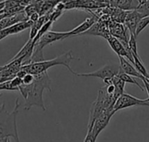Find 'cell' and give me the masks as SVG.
<instances>
[{
  "label": "cell",
  "instance_id": "cell-1",
  "mask_svg": "<svg viewBox=\"0 0 149 142\" xmlns=\"http://www.w3.org/2000/svg\"><path fill=\"white\" fill-rule=\"evenodd\" d=\"M52 92L51 79L47 72L35 74L34 80L30 85H22L19 86L18 91L21 93L25 100L24 110L29 111L32 106H38L43 111H45V106L43 100V93L45 90Z\"/></svg>",
  "mask_w": 149,
  "mask_h": 142
},
{
  "label": "cell",
  "instance_id": "cell-2",
  "mask_svg": "<svg viewBox=\"0 0 149 142\" xmlns=\"http://www.w3.org/2000/svg\"><path fill=\"white\" fill-rule=\"evenodd\" d=\"M73 58H74L72 56V52L68 51V52H65L64 54H62V55H60L55 58L50 59V60H43L40 62L23 65L21 67V69L25 71L27 73H31V74L35 75V74L45 72L51 67H53L56 65H63V66H65L72 74L75 75L76 72L71 68V65H70V64Z\"/></svg>",
  "mask_w": 149,
  "mask_h": 142
},
{
  "label": "cell",
  "instance_id": "cell-3",
  "mask_svg": "<svg viewBox=\"0 0 149 142\" xmlns=\"http://www.w3.org/2000/svg\"><path fill=\"white\" fill-rule=\"evenodd\" d=\"M18 108L19 103L17 98L15 102L14 109L10 113L4 110L0 114V139L11 137L15 142H20L17 129V116L18 113Z\"/></svg>",
  "mask_w": 149,
  "mask_h": 142
},
{
  "label": "cell",
  "instance_id": "cell-4",
  "mask_svg": "<svg viewBox=\"0 0 149 142\" xmlns=\"http://www.w3.org/2000/svg\"><path fill=\"white\" fill-rule=\"evenodd\" d=\"M134 106H148L149 107V99L148 98L146 100H141L134 96L124 93L116 100L113 106V112L117 113L120 110L130 108Z\"/></svg>",
  "mask_w": 149,
  "mask_h": 142
},
{
  "label": "cell",
  "instance_id": "cell-5",
  "mask_svg": "<svg viewBox=\"0 0 149 142\" xmlns=\"http://www.w3.org/2000/svg\"><path fill=\"white\" fill-rule=\"evenodd\" d=\"M120 72V65L116 64H107L101 68L98 69L97 71L87 72V73H75L78 77H94L99 78L101 79H111L114 76H116Z\"/></svg>",
  "mask_w": 149,
  "mask_h": 142
},
{
  "label": "cell",
  "instance_id": "cell-6",
  "mask_svg": "<svg viewBox=\"0 0 149 142\" xmlns=\"http://www.w3.org/2000/svg\"><path fill=\"white\" fill-rule=\"evenodd\" d=\"M108 30H109V32L112 36L117 38L118 39H120L121 41V43L123 44V45L125 46L127 51L129 50L128 39H129L130 32L123 24L113 21L109 24Z\"/></svg>",
  "mask_w": 149,
  "mask_h": 142
},
{
  "label": "cell",
  "instance_id": "cell-7",
  "mask_svg": "<svg viewBox=\"0 0 149 142\" xmlns=\"http://www.w3.org/2000/svg\"><path fill=\"white\" fill-rule=\"evenodd\" d=\"M115 113L113 112V109H107L105 112H103L94 121L93 127L91 130H87V132H91L93 136L98 138L100 134L107 127V125L110 122V120L113 116Z\"/></svg>",
  "mask_w": 149,
  "mask_h": 142
},
{
  "label": "cell",
  "instance_id": "cell-8",
  "mask_svg": "<svg viewBox=\"0 0 149 142\" xmlns=\"http://www.w3.org/2000/svg\"><path fill=\"white\" fill-rule=\"evenodd\" d=\"M107 40L109 44V45L111 46L112 50L118 55V57H124L126 58L128 61H130L132 64H134V58L133 55H130L127 49L125 48V46L123 45V44L121 43V41L120 39H118L117 38L112 36L111 34L107 38Z\"/></svg>",
  "mask_w": 149,
  "mask_h": 142
},
{
  "label": "cell",
  "instance_id": "cell-9",
  "mask_svg": "<svg viewBox=\"0 0 149 142\" xmlns=\"http://www.w3.org/2000/svg\"><path fill=\"white\" fill-rule=\"evenodd\" d=\"M142 17H143L142 15L140 12H138L136 10H132L127 11L124 24H125V26L127 27V29L129 31V32L134 34V36H135L137 25Z\"/></svg>",
  "mask_w": 149,
  "mask_h": 142
},
{
  "label": "cell",
  "instance_id": "cell-10",
  "mask_svg": "<svg viewBox=\"0 0 149 142\" xmlns=\"http://www.w3.org/2000/svg\"><path fill=\"white\" fill-rule=\"evenodd\" d=\"M28 17L24 12V10L23 11L17 12L13 15H9L5 17H3L2 20H0V30L6 29L8 27H10L14 25L15 24H17L22 21L28 20Z\"/></svg>",
  "mask_w": 149,
  "mask_h": 142
},
{
  "label": "cell",
  "instance_id": "cell-11",
  "mask_svg": "<svg viewBox=\"0 0 149 142\" xmlns=\"http://www.w3.org/2000/svg\"><path fill=\"white\" fill-rule=\"evenodd\" d=\"M119 59H120V69L122 72L128 74L132 77L141 79V80L143 79L144 77L136 70L134 65L130 61H128L124 57H119Z\"/></svg>",
  "mask_w": 149,
  "mask_h": 142
},
{
  "label": "cell",
  "instance_id": "cell-12",
  "mask_svg": "<svg viewBox=\"0 0 149 142\" xmlns=\"http://www.w3.org/2000/svg\"><path fill=\"white\" fill-rule=\"evenodd\" d=\"M95 23V18L93 17H88L86 18L83 23H81L79 25H78L76 28H74L73 30L68 31L69 32V37L72 36H77V35H82L85 31H86L88 29H90V27Z\"/></svg>",
  "mask_w": 149,
  "mask_h": 142
},
{
  "label": "cell",
  "instance_id": "cell-13",
  "mask_svg": "<svg viewBox=\"0 0 149 142\" xmlns=\"http://www.w3.org/2000/svg\"><path fill=\"white\" fill-rule=\"evenodd\" d=\"M32 24H33V23L28 19V20L22 21V22H19L17 24H15L14 25L8 27L6 29L8 30L9 35H14V34H17V33L28 29V28H31L32 26Z\"/></svg>",
  "mask_w": 149,
  "mask_h": 142
},
{
  "label": "cell",
  "instance_id": "cell-14",
  "mask_svg": "<svg viewBox=\"0 0 149 142\" xmlns=\"http://www.w3.org/2000/svg\"><path fill=\"white\" fill-rule=\"evenodd\" d=\"M134 0H111L110 3L113 7L123 10H135L134 6Z\"/></svg>",
  "mask_w": 149,
  "mask_h": 142
},
{
  "label": "cell",
  "instance_id": "cell-15",
  "mask_svg": "<svg viewBox=\"0 0 149 142\" xmlns=\"http://www.w3.org/2000/svg\"><path fill=\"white\" fill-rule=\"evenodd\" d=\"M134 58V65L136 68V70L146 79H149V72L147 70L146 66L144 65L140 55H133Z\"/></svg>",
  "mask_w": 149,
  "mask_h": 142
},
{
  "label": "cell",
  "instance_id": "cell-16",
  "mask_svg": "<svg viewBox=\"0 0 149 142\" xmlns=\"http://www.w3.org/2000/svg\"><path fill=\"white\" fill-rule=\"evenodd\" d=\"M117 76H118L123 82H125V83H129V84H133V85H136L138 87H140V89H141V91H144L145 88H144L137 80H135L132 76H130V75H128V74H126V73L122 72L120 71V72L117 74Z\"/></svg>",
  "mask_w": 149,
  "mask_h": 142
},
{
  "label": "cell",
  "instance_id": "cell-17",
  "mask_svg": "<svg viewBox=\"0 0 149 142\" xmlns=\"http://www.w3.org/2000/svg\"><path fill=\"white\" fill-rule=\"evenodd\" d=\"M135 10L138 12H140L143 17L149 16V0H145V1L139 3Z\"/></svg>",
  "mask_w": 149,
  "mask_h": 142
},
{
  "label": "cell",
  "instance_id": "cell-18",
  "mask_svg": "<svg viewBox=\"0 0 149 142\" xmlns=\"http://www.w3.org/2000/svg\"><path fill=\"white\" fill-rule=\"evenodd\" d=\"M148 24H149V16H147V17H142V18L140 20V22H139V24H138V25H137L136 31H135V37L137 38V37L140 35V33H141L143 30H145V29L148 27Z\"/></svg>",
  "mask_w": 149,
  "mask_h": 142
},
{
  "label": "cell",
  "instance_id": "cell-19",
  "mask_svg": "<svg viewBox=\"0 0 149 142\" xmlns=\"http://www.w3.org/2000/svg\"><path fill=\"white\" fill-rule=\"evenodd\" d=\"M128 46L131 51L132 55H139L138 53V49H137V42H136V37L130 33L129 35V39H128Z\"/></svg>",
  "mask_w": 149,
  "mask_h": 142
},
{
  "label": "cell",
  "instance_id": "cell-20",
  "mask_svg": "<svg viewBox=\"0 0 149 142\" xmlns=\"http://www.w3.org/2000/svg\"><path fill=\"white\" fill-rule=\"evenodd\" d=\"M22 80H23V85H30L34 80V75L31 73H26L22 78Z\"/></svg>",
  "mask_w": 149,
  "mask_h": 142
},
{
  "label": "cell",
  "instance_id": "cell-21",
  "mask_svg": "<svg viewBox=\"0 0 149 142\" xmlns=\"http://www.w3.org/2000/svg\"><path fill=\"white\" fill-rule=\"evenodd\" d=\"M96 141H97V138L95 136H93V134L91 132H87L84 142H96Z\"/></svg>",
  "mask_w": 149,
  "mask_h": 142
},
{
  "label": "cell",
  "instance_id": "cell-22",
  "mask_svg": "<svg viewBox=\"0 0 149 142\" xmlns=\"http://www.w3.org/2000/svg\"><path fill=\"white\" fill-rule=\"evenodd\" d=\"M29 20H31L32 23H35V22H37L38 21V19L39 18V15H38V11H36V12H34V13H32L31 15H30L29 16Z\"/></svg>",
  "mask_w": 149,
  "mask_h": 142
},
{
  "label": "cell",
  "instance_id": "cell-23",
  "mask_svg": "<svg viewBox=\"0 0 149 142\" xmlns=\"http://www.w3.org/2000/svg\"><path fill=\"white\" fill-rule=\"evenodd\" d=\"M7 36H9V32L7 29H3V30H0V41L3 38H5Z\"/></svg>",
  "mask_w": 149,
  "mask_h": 142
},
{
  "label": "cell",
  "instance_id": "cell-24",
  "mask_svg": "<svg viewBox=\"0 0 149 142\" xmlns=\"http://www.w3.org/2000/svg\"><path fill=\"white\" fill-rule=\"evenodd\" d=\"M142 81H143V83H144V87H145V89H146V91H147V93H148V94L149 99V82L147 80L146 78H143Z\"/></svg>",
  "mask_w": 149,
  "mask_h": 142
},
{
  "label": "cell",
  "instance_id": "cell-25",
  "mask_svg": "<svg viewBox=\"0 0 149 142\" xmlns=\"http://www.w3.org/2000/svg\"><path fill=\"white\" fill-rule=\"evenodd\" d=\"M7 16H8V14L4 11V10H3L0 11V20H2L3 17H7Z\"/></svg>",
  "mask_w": 149,
  "mask_h": 142
},
{
  "label": "cell",
  "instance_id": "cell-26",
  "mask_svg": "<svg viewBox=\"0 0 149 142\" xmlns=\"http://www.w3.org/2000/svg\"><path fill=\"white\" fill-rule=\"evenodd\" d=\"M5 7V1H2L0 2V11L3 10Z\"/></svg>",
  "mask_w": 149,
  "mask_h": 142
},
{
  "label": "cell",
  "instance_id": "cell-27",
  "mask_svg": "<svg viewBox=\"0 0 149 142\" xmlns=\"http://www.w3.org/2000/svg\"><path fill=\"white\" fill-rule=\"evenodd\" d=\"M4 110H5V105H4V104H3L2 106H0V114H1Z\"/></svg>",
  "mask_w": 149,
  "mask_h": 142
},
{
  "label": "cell",
  "instance_id": "cell-28",
  "mask_svg": "<svg viewBox=\"0 0 149 142\" xmlns=\"http://www.w3.org/2000/svg\"><path fill=\"white\" fill-rule=\"evenodd\" d=\"M9 138H1L0 139V142H9Z\"/></svg>",
  "mask_w": 149,
  "mask_h": 142
},
{
  "label": "cell",
  "instance_id": "cell-29",
  "mask_svg": "<svg viewBox=\"0 0 149 142\" xmlns=\"http://www.w3.org/2000/svg\"><path fill=\"white\" fill-rule=\"evenodd\" d=\"M1 96H2V94H0V98H1Z\"/></svg>",
  "mask_w": 149,
  "mask_h": 142
},
{
  "label": "cell",
  "instance_id": "cell-30",
  "mask_svg": "<svg viewBox=\"0 0 149 142\" xmlns=\"http://www.w3.org/2000/svg\"><path fill=\"white\" fill-rule=\"evenodd\" d=\"M147 80H148V82H149V79H147Z\"/></svg>",
  "mask_w": 149,
  "mask_h": 142
},
{
  "label": "cell",
  "instance_id": "cell-31",
  "mask_svg": "<svg viewBox=\"0 0 149 142\" xmlns=\"http://www.w3.org/2000/svg\"><path fill=\"white\" fill-rule=\"evenodd\" d=\"M9 142H10V141H9Z\"/></svg>",
  "mask_w": 149,
  "mask_h": 142
}]
</instances>
